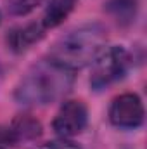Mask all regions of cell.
Listing matches in <instances>:
<instances>
[{"label": "cell", "instance_id": "obj_1", "mask_svg": "<svg viewBox=\"0 0 147 149\" xmlns=\"http://www.w3.org/2000/svg\"><path fill=\"white\" fill-rule=\"evenodd\" d=\"M74 71H69L52 59H42L19 80L14 97L23 106H47L62 99L73 87Z\"/></svg>", "mask_w": 147, "mask_h": 149}, {"label": "cell", "instance_id": "obj_2", "mask_svg": "<svg viewBox=\"0 0 147 149\" xmlns=\"http://www.w3.org/2000/svg\"><path fill=\"white\" fill-rule=\"evenodd\" d=\"M106 38V28L102 24H81L54 42L49 52V59L69 71L81 70L88 66L102 50Z\"/></svg>", "mask_w": 147, "mask_h": 149}, {"label": "cell", "instance_id": "obj_3", "mask_svg": "<svg viewBox=\"0 0 147 149\" xmlns=\"http://www.w3.org/2000/svg\"><path fill=\"white\" fill-rule=\"evenodd\" d=\"M90 64H92L90 85L95 90H102L126 74L132 64V57L125 47L109 45L102 47V50L95 56V59Z\"/></svg>", "mask_w": 147, "mask_h": 149}, {"label": "cell", "instance_id": "obj_4", "mask_svg": "<svg viewBox=\"0 0 147 149\" xmlns=\"http://www.w3.org/2000/svg\"><path fill=\"white\" fill-rule=\"evenodd\" d=\"M88 123V109L81 101H64L52 121L54 132L61 139H73Z\"/></svg>", "mask_w": 147, "mask_h": 149}, {"label": "cell", "instance_id": "obj_5", "mask_svg": "<svg viewBox=\"0 0 147 149\" xmlns=\"http://www.w3.org/2000/svg\"><path fill=\"white\" fill-rule=\"evenodd\" d=\"M144 116V104L137 94H121L111 102L109 121L118 128H139Z\"/></svg>", "mask_w": 147, "mask_h": 149}, {"label": "cell", "instance_id": "obj_6", "mask_svg": "<svg viewBox=\"0 0 147 149\" xmlns=\"http://www.w3.org/2000/svg\"><path fill=\"white\" fill-rule=\"evenodd\" d=\"M43 37H45V28L42 23H26L9 31L7 43L14 52H24L31 45L38 43Z\"/></svg>", "mask_w": 147, "mask_h": 149}, {"label": "cell", "instance_id": "obj_7", "mask_svg": "<svg viewBox=\"0 0 147 149\" xmlns=\"http://www.w3.org/2000/svg\"><path fill=\"white\" fill-rule=\"evenodd\" d=\"M9 130H10L14 144L31 142V141H37L42 135V123L37 118H33L31 114H19L12 120Z\"/></svg>", "mask_w": 147, "mask_h": 149}, {"label": "cell", "instance_id": "obj_8", "mask_svg": "<svg viewBox=\"0 0 147 149\" xmlns=\"http://www.w3.org/2000/svg\"><path fill=\"white\" fill-rule=\"evenodd\" d=\"M76 0H49L43 17H42V24L45 30L49 28H55L59 24L64 23V19L73 12Z\"/></svg>", "mask_w": 147, "mask_h": 149}, {"label": "cell", "instance_id": "obj_9", "mask_svg": "<svg viewBox=\"0 0 147 149\" xmlns=\"http://www.w3.org/2000/svg\"><path fill=\"white\" fill-rule=\"evenodd\" d=\"M106 10L118 24L128 26L137 17L139 0H107Z\"/></svg>", "mask_w": 147, "mask_h": 149}, {"label": "cell", "instance_id": "obj_10", "mask_svg": "<svg viewBox=\"0 0 147 149\" xmlns=\"http://www.w3.org/2000/svg\"><path fill=\"white\" fill-rule=\"evenodd\" d=\"M43 0H9L7 9L12 16H26L35 10Z\"/></svg>", "mask_w": 147, "mask_h": 149}, {"label": "cell", "instance_id": "obj_11", "mask_svg": "<svg viewBox=\"0 0 147 149\" xmlns=\"http://www.w3.org/2000/svg\"><path fill=\"white\" fill-rule=\"evenodd\" d=\"M38 149H80V146L73 142L71 139H57V141H50L43 146H40Z\"/></svg>", "mask_w": 147, "mask_h": 149}, {"label": "cell", "instance_id": "obj_12", "mask_svg": "<svg viewBox=\"0 0 147 149\" xmlns=\"http://www.w3.org/2000/svg\"><path fill=\"white\" fill-rule=\"evenodd\" d=\"M2 144H14V141H12L10 130L0 127V146H2Z\"/></svg>", "mask_w": 147, "mask_h": 149}, {"label": "cell", "instance_id": "obj_13", "mask_svg": "<svg viewBox=\"0 0 147 149\" xmlns=\"http://www.w3.org/2000/svg\"><path fill=\"white\" fill-rule=\"evenodd\" d=\"M0 149H3V148H2V146H0Z\"/></svg>", "mask_w": 147, "mask_h": 149}]
</instances>
